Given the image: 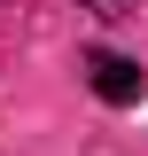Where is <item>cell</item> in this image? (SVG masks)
<instances>
[{"label": "cell", "instance_id": "obj_1", "mask_svg": "<svg viewBox=\"0 0 148 156\" xmlns=\"http://www.w3.org/2000/svg\"><path fill=\"white\" fill-rule=\"evenodd\" d=\"M78 70H86V86H93L101 101H109V109H132V101L148 94V70H140L132 55H117V47H93V55L78 62Z\"/></svg>", "mask_w": 148, "mask_h": 156}, {"label": "cell", "instance_id": "obj_2", "mask_svg": "<svg viewBox=\"0 0 148 156\" xmlns=\"http://www.w3.org/2000/svg\"><path fill=\"white\" fill-rule=\"evenodd\" d=\"M86 16H101V23H125V16H140V0H78Z\"/></svg>", "mask_w": 148, "mask_h": 156}]
</instances>
